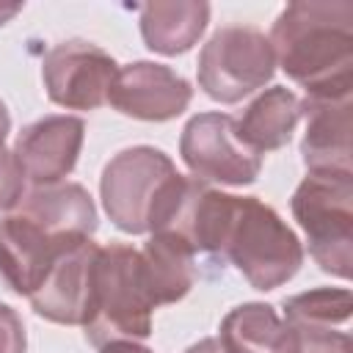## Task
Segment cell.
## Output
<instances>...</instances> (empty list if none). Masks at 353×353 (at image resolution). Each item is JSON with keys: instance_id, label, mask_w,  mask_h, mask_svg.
I'll return each instance as SVG.
<instances>
[{"instance_id": "cell-1", "label": "cell", "mask_w": 353, "mask_h": 353, "mask_svg": "<svg viewBox=\"0 0 353 353\" xmlns=\"http://www.w3.org/2000/svg\"><path fill=\"white\" fill-rule=\"evenodd\" d=\"M276 63L303 85L306 99H350L353 94V3L298 0L270 28Z\"/></svg>"}, {"instance_id": "cell-2", "label": "cell", "mask_w": 353, "mask_h": 353, "mask_svg": "<svg viewBox=\"0 0 353 353\" xmlns=\"http://www.w3.org/2000/svg\"><path fill=\"white\" fill-rule=\"evenodd\" d=\"M185 179L163 149L127 146L102 168L99 199L119 232L146 234L168 221Z\"/></svg>"}, {"instance_id": "cell-3", "label": "cell", "mask_w": 353, "mask_h": 353, "mask_svg": "<svg viewBox=\"0 0 353 353\" xmlns=\"http://www.w3.org/2000/svg\"><path fill=\"white\" fill-rule=\"evenodd\" d=\"M218 259L232 262L254 290L270 292L301 270L303 245L270 204L234 196Z\"/></svg>"}, {"instance_id": "cell-4", "label": "cell", "mask_w": 353, "mask_h": 353, "mask_svg": "<svg viewBox=\"0 0 353 353\" xmlns=\"http://www.w3.org/2000/svg\"><path fill=\"white\" fill-rule=\"evenodd\" d=\"M154 309L157 306L143 276L141 251L121 243L99 245L94 265L91 314L83 325L85 339L97 347L119 339L141 342L152 334Z\"/></svg>"}, {"instance_id": "cell-5", "label": "cell", "mask_w": 353, "mask_h": 353, "mask_svg": "<svg viewBox=\"0 0 353 353\" xmlns=\"http://www.w3.org/2000/svg\"><path fill=\"white\" fill-rule=\"evenodd\" d=\"M292 215L323 273H353V174H306L292 193Z\"/></svg>"}, {"instance_id": "cell-6", "label": "cell", "mask_w": 353, "mask_h": 353, "mask_svg": "<svg viewBox=\"0 0 353 353\" xmlns=\"http://www.w3.org/2000/svg\"><path fill=\"white\" fill-rule=\"evenodd\" d=\"M276 72V55L270 39L254 25L218 28L199 52V88L221 102L234 105L243 97L270 83Z\"/></svg>"}, {"instance_id": "cell-7", "label": "cell", "mask_w": 353, "mask_h": 353, "mask_svg": "<svg viewBox=\"0 0 353 353\" xmlns=\"http://www.w3.org/2000/svg\"><path fill=\"white\" fill-rule=\"evenodd\" d=\"M179 157L199 182L243 188L256 182L262 154L248 149L237 135V121L229 113H196L179 135Z\"/></svg>"}, {"instance_id": "cell-8", "label": "cell", "mask_w": 353, "mask_h": 353, "mask_svg": "<svg viewBox=\"0 0 353 353\" xmlns=\"http://www.w3.org/2000/svg\"><path fill=\"white\" fill-rule=\"evenodd\" d=\"M116 72V61L85 39L58 41L41 58L44 91L50 102L66 110H97L105 105Z\"/></svg>"}, {"instance_id": "cell-9", "label": "cell", "mask_w": 353, "mask_h": 353, "mask_svg": "<svg viewBox=\"0 0 353 353\" xmlns=\"http://www.w3.org/2000/svg\"><path fill=\"white\" fill-rule=\"evenodd\" d=\"M99 245L85 237L66 245L44 281L28 298L33 312L58 325H85L94 301V265Z\"/></svg>"}, {"instance_id": "cell-10", "label": "cell", "mask_w": 353, "mask_h": 353, "mask_svg": "<svg viewBox=\"0 0 353 353\" xmlns=\"http://www.w3.org/2000/svg\"><path fill=\"white\" fill-rule=\"evenodd\" d=\"M193 99L190 83L165 63L132 61L116 72L108 102L141 121H171L188 110Z\"/></svg>"}, {"instance_id": "cell-11", "label": "cell", "mask_w": 353, "mask_h": 353, "mask_svg": "<svg viewBox=\"0 0 353 353\" xmlns=\"http://www.w3.org/2000/svg\"><path fill=\"white\" fill-rule=\"evenodd\" d=\"M85 138V124L77 116L55 113L36 119L33 124L22 127L14 143V157L36 188L63 182L80 157Z\"/></svg>"}, {"instance_id": "cell-12", "label": "cell", "mask_w": 353, "mask_h": 353, "mask_svg": "<svg viewBox=\"0 0 353 353\" xmlns=\"http://www.w3.org/2000/svg\"><path fill=\"white\" fill-rule=\"evenodd\" d=\"M85 240V237H83ZM77 240L50 237L30 218L11 212L0 218V276L17 292L30 298L44 281L58 254Z\"/></svg>"}, {"instance_id": "cell-13", "label": "cell", "mask_w": 353, "mask_h": 353, "mask_svg": "<svg viewBox=\"0 0 353 353\" xmlns=\"http://www.w3.org/2000/svg\"><path fill=\"white\" fill-rule=\"evenodd\" d=\"M350 110V99H301V119H306V130L301 138V160L309 174H353Z\"/></svg>"}, {"instance_id": "cell-14", "label": "cell", "mask_w": 353, "mask_h": 353, "mask_svg": "<svg viewBox=\"0 0 353 353\" xmlns=\"http://www.w3.org/2000/svg\"><path fill=\"white\" fill-rule=\"evenodd\" d=\"M19 215L30 218L50 237L58 240H83L97 232V207L91 193L77 182H58L33 188L17 204Z\"/></svg>"}, {"instance_id": "cell-15", "label": "cell", "mask_w": 353, "mask_h": 353, "mask_svg": "<svg viewBox=\"0 0 353 353\" xmlns=\"http://www.w3.org/2000/svg\"><path fill=\"white\" fill-rule=\"evenodd\" d=\"M143 44L157 55L188 52L207 30L210 6L201 0H157L141 8Z\"/></svg>"}, {"instance_id": "cell-16", "label": "cell", "mask_w": 353, "mask_h": 353, "mask_svg": "<svg viewBox=\"0 0 353 353\" xmlns=\"http://www.w3.org/2000/svg\"><path fill=\"white\" fill-rule=\"evenodd\" d=\"M237 121V135L256 154L276 152L290 143L301 121V99L287 85H270L256 94Z\"/></svg>"}, {"instance_id": "cell-17", "label": "cell", "mask_w": 353, "mask_h": 353, "mask_svg": "<svg viewBox=\"0 0 353 353\" xmlns=\"http://www.w3.org/2000/svg\"><path fill=\"white\" fill-rule=\"evenodd\" d=\"M141 262L154 306L182 301L196 284V251L171 232H152Z\"/></svg>"}, {"instance_id": "cell-18", "label": "cell", "mask_w": 353, "mask_h": 353, "mask_svg": "<svg viewBox=\"0 0 353 353\" xmlns=\"http://www.w3.org/2000/svg\"><path fill=\"white\" fill-rule=\"evenodd\" d=\"M284 320L270 303H240L234 306L218 328V342L226 353H281Z\"/></svg>"}, {"instance_id": "cell-19", "label": "cell", "mask_w": 353, "mask_h": 353, "mask_svg": "<svg viewBox=\"0 0 353 353\" xmlns=\"http://www.w3.org/2000/svg\"><path fill=\"white\" fill-rule=\"evenodd\" d=\"M353 298L345 287H317L309 292H298L284 301V323L290 325H314V328H336L350 320Z\"/></svg>"}, {"instance_id": "cell-20", "label": "cell", "mask_w": 353, "mask_h": 353, "mask_svg": "<svg viewBox=\"0 0 353 353\" xmlns=\"http://www.w3.org/2000/svg\"><path fill=\"white\" fill-rule=\"evenodd\" d=\"M284 345L281 353H353L350 336L336 328H314V325H290L284 323Z\"/></svg>"}, {"instance_id": "cell-21", "label": "cell", "mask_w": 353, "mask_h": 353, "mask_svg": "<svg viewBox=\"0 0 353 353\" xmlns=\"http://www.w3.org/2000/svg\"><path fill=\"white\" fill-rule=\"evenodd\" d=\"M25 196V174L6 146H0V212L17 210V204Z\"/></svg>"}, {"instance_id": "cell-22", "label": "cell", "mask_w": 353, "mask_h": 353, "mask_svg": "<svg viewBox=\"0 0 353 353\" xmlns=\"http://www.w3.org/2000/svg\"><path fill=\"white\" fill-rule=\"evenodd\" d=\"M28 334L25 323L8 303H0V353H25Z\"/></svg>"}, {"instance_id": "cell-23", "label": "cell", "mask_w": 353, "mask_h": 353, "mask_svg": "<svg viewBox=\"0 0 353 353\" xmlns=\"http://www.w3.org/2000/svg\"><path fill=\"white\" fill-rule=\"evenodd\" d=\"M99 353H154V350H149V347H146V345H141V342L119 339V342H108V345H102V347H99Z\"/></svg>"}, {"instance_id": "cell-24", "label": "cell", "mask_w": 353, "mask_h": 353, "mask_svg": "<svg viewBox=\"0 0 353 353\" xmlns=\"http://www.w3.org/2000/svg\"><path fill=\"white\" fill-rule=\"evenodd\" d=\"M185 353H226V350H223V345L218 342V336H204V339L193 342Z\"/></svg>"}, {"instance_id": "cell-25", "label": "cell", "mask_w": 353, "mask_h": 353, "mask_svg": "<svg viewBox=\"0 0 353 353\" xmlns=\"http://www.w3.org/2000/svg\"><path fill=\"white\" fill-rule=\"evenodd\" d=\"M8 132H11V116H8V108L0 99V146H3V141H6Z\"/></svg>"}, {"instance_id": "cell-26", "label": "cell", "mask_w": 353, "mask_h": 353, "mask_svg": "<svg viewBox=\"0 0 353 353\" xmlns=\"http://www.w3.org/2000/svg\"><path fill=\"white\" fill-rule=\"evenodd\" d=\"M19 8H22L19 3H14V6H0V25H6V22H8Z\"/></svg>"}]
</instances>
